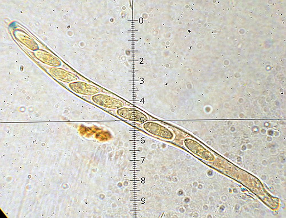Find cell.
Instances as JSON below:
<instances>
[{
	"label": "cell",
	"instance_id": "obj_8",
	"mask_svg": "<svg viewBox=\"0 0 286 218\" xmlns=\"http://www.w3.org/2000/svg\"><path fill=\"white\" fill-rule=\"evenodd\" d=\"M14 35L16 39L26 46L28 50L33 52L39 50V46H38L37 43L25 32L17 31L14 32Z\"/></svg>",
	"mask_w": 286,
	"mask_h": 218
},
{
	"label": "cell",
	"instance_id": "obj_3",
	"mask_svg": "<svg viewBox=\"0 0 286 218\" xmlns=\"http://www.w3.org/2000/svg\"><path fill=\"white\" fill-rule=\"evenodd\" d=\"M46 68L49 74L53 78L58 81L65 83L67 84L71 83V82L79 81V77L77 76L74 72L68 71L60 67H49L46 66Z\"/></svg>",
	"mask_w": 286,
	"mask_h": 218
},
{
	"label": "cell",
	"instance_id": "obj_5",
	"mask_svg": "<svg viewBox=\"0 0 286 218\" xmlns=\"http://www.w3.org/2000/svg\"><path fill=\"white\" fill-rule=\"evenodd\" d=\"M143 128L147 132L154 135V136L168 140L173 138V134L170 131L156 123H145L143 124Z\"/></svg>",
	"mask_w": 286,
	"mask_h": 218
},
{
	"label": "cell",
	"instance_id": "obj_2",
	"mask_svg": "<svg viewBox=\"0 0 286 218\" xmlns=\"http://www.w3.org/2000/svg\"><path fill=\"white\" fill-rule=\"evenodd\" d=\"M67 86L74 93L81 95L92 96L101 93V90L98 86L79 80L71 82Z\"/></svg>",
	"mask_w": 286,
	"mask_h": 218
},
{
	"label": "cell",
	"instance_id": "obj_1",
	"mask_svg": "<svg viewBox=\"0 0 286 218\" xmlns=\"http://www.w3.org/2000/svg\"><path fill=\"white\" fill-rule=\"evenodd\" d=\"M91 100L95 104L105 109L118 110L125 106L122 100L102 93L91 96Z\"/></svg>",
	"mask_w": 286,
	"mask_h": 218
},
{
	"label": "cell",
	"instance_id": "obj_6",
	"mask_svg": "<svg viewBox=\"0 0 286 218\" xmlns=\"http://www.w3.org/2000/svg\"><path fill=\"white\" fill-rule=\"evenodd\" d=\"M34 56L40 61L42 64L49 67H60L62 65V61L49 52L43 50H38L33 52Z\"/></svg>",
	"mask_w": 286,
	"mask_h": 218
},
{
	"label": "cell",
	"instance_id": "obj_4",
	"mask_svg": "<svg viewBox=\"0 0 286 218\" xmlns=\"http://www.w3.org/2000/svg\"><path fill=\"white\" fill-rule=\"evenodd\" d=\"M116 113L121 118L126 120L136 121V122L145 123L147 122L148 119L147 116L141 111L137 109L125 107V106L117 110Z\"/></svg>",
	"mask_w": 286,
	"mask_h": 218
},
{
	"label": "cell",
	"instance_id": "obj_7",
	"mask_svg": "<svg viewBox=\"0 0 286 218\" xmlns=\"http://www.w3.org/2000/svg\"><path fill=\"white\" fill-rule=\"evenodd\" d=\"M184 143H185L186 147L190 151L197 155L199 157L206 160L211 159L210 153L204 147H203L202 145L195 141V140L187 139Z\"/></svg>",
	"mask_w": 286,
	"mask_h": 218
}]
</instances>
